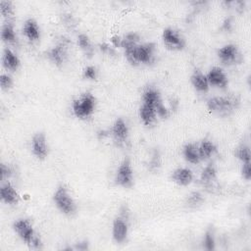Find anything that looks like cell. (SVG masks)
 <instances>
[{
    "label": "cell",
    "instance_id": "4",
    "mask_svg": "<svg viewBox=\"0 0 251 251\" xmlns=\"http://www.w3.org/2000/svg\"><path fill=\"white\" fill-rule=\"evenodd\" d=\"M52 199L57 209L64 215L73 216L74 214H75L77 209L76 203L65 184H60L56 188L53 193Z\"/></svg>",
    "mask_w": 251,
    "mask_h": 251
},
{
    "label": "cell",
    "instance_id": "12",
    "mask_svg": "<svg viewBox=\"0 0 251 251\" xmlns=\"http://www.w3.org/2000/svg\"><path fill=\"white\" fill-rule=\"evenodd\" d=\"M31 151L33 155L39 159L43 160L48 155V145L46 136L43 132H36L31 138Z\"/></svg>",
    "mask_w": 251,
    "mask_h": 251
},
{
    "label": "cell",
    "instance_id": "3",
    "mask_svg": "<svg viewBox=\"0 0 251 251\" xmlns=\"http://www.w3.org/2000/svg\"><path fill=\"white\" fill-rule=\"evenodd\" d=\"M239 105V99L234 95L214 96L207 100V108L218 116L230 115Z\"/></svg>",
    "mask_w": 251,
    "mask_h": 251
},
{
    "label": "cell",
    "instance_id": "31",
    "mask_svg": "<svg viewBox=\"0 0 251 251\" xmlns=\"http://www.w3.org/2000/svg\"><path fill=\"white\" fill-rule=\"evenodd\" d=\"M14 174V169L5 163H1L0 165V175H1V180H8L9 177H11Z\"/></svg>",
    "mask_w": 251,
    "mask_h": 251
},
{
    "label": "cell",
    "instance_id": "19",
    "mask_svg": "<svg viewBox=\"0 0 251 251\" xmlns=\"http://www.w3.org/2000/svg\"><path fill=\"white\" fill-rule=\"evenodd\" d=\"M24 35L30 41H37L40 37V28L34 19H27L23 25Z\"/></svg>",
    "mask_w": 251,
    "mask_h": 251
},
{
    "label": "cell",
    "instance_id": "22",
    "mask_svg": "<svg viewBox=\"0 0 251 251\" xmlns=\"http://www.w3.org/2000/svg\"><path fill=\"white\" fill-rule=\"evenodd\" d=\"M197 146H198V152H199L201 161L210 159L218 150L216 144L212 140L207 138L202 139L200 143L197 144Z\"/></svg>",
    "mask_w": 251,
    "mask_h": 251
},
{
    "label": "cell",
    "instance_id": "23",
    "mask_svg": "<svg viewBox=\"0 0 251 251\" xmlns=\"http://www.w3.org/2000/svg\"><path fill=\"white\" fill-rule=\"evenodd\" d=\"M182 155L188 163L198 164L201 162V158L198 152V146L195 143H186L182 147Z\"/></svg>",
    "mask_w": 251,
    "mask_h": 251
},
{
    "label": "cell",
    "instance_id": "9",
    "mask_svg": "<svg viewBox=\"0 0 251 251\" xmlns=\"http://www.w3.org/2000/svg\"><path fill=\"white\" fill-rule=\"evenodd\" d=\"M162 39L167 48L171 50H182L185 47L184 37L173 27H166L163 30Z\"/></svg>",
    "mask_w": 251,
    "mask_h": 251
},
{
    "label": "cell",
    "instance_id": "29",
    "mask_svg": "<svg viewBox=\"0 0 251 251\" xmlns=\"http://www.w3.org/2000/svg\"><path fill=\"white\" fill-rule=\"evenodd\" d=\"M161 167V155L159 150L155 149L151 155L150 161L148 163V170L151 172H156Z\"/></svg>",
    "mask_w": 251,
    "mask_h": 251
},
{
    "label": "cell",
    "instance_id": "20",
    "mask_svg": "<svg viewBox=\"0 0 251 251\" xmlns=\"http://www.w3.org/2000/svg\"><path fill=\"white\" fill-rule=\"evenodd\" d=\"M2 62H3V66L6 70L9 71H17L20 67V59L17 56V54L11 50L10 48H5L3 51V57H2Z\"/></svg>",
    "mask_w": 251,
    "mask_h": 251
},
{
    "label": "cell",
    "instance_id": "35",
    "mask_svg": "<svg viewBox=\"0 0 251 251\" xmlns=\"http://www.w3.org/2000/svg\"><path fill=\"white\" fill-rule=\"evenodd\" d=\"M99 48L100 50L103 52V53H106V54H109V55H115L116 52H115V49L109 45L108 43H102V44H99Z\"/></svg>",
    "mask_w": 251,
    "mask_h": 251
},
{
    "label": "cell",
    "instance_id": "25",
    "mask_svg": "<svg viewBox=\"0 0 251 251\" xmlns=\"http://www.w3.org/2000/svg\"><path fill=\"white\" fill-rule=\"evenodd\" d=\"M204 201H205V199H204V196L202 195L201 192H199V191H192V192H190L186 196V198H185V205L188 208L195 209V208L200 207L204 203Z\"/></svg>",
    "mask_w": 251,
    "mask_h": 251
},
{
    "label": "cell",
    "instance_id": "32",
    "mask_svg": "<svg viewBox=\"0 0 251 251\" xmlns=\"http://www.w3.org/2000/svg\"><path fill=\"white\" fill-rule=\"evenodd\" d=\"M0 84L3 90H9L13 85V79L10 75L2 73L0 75Z\"/></svg>",
    "mask_w": 251,
    "mask_h": 251
},
{
    "label": "cell",
    "instance_id": "27",
    "mask_svg": "<svg viewBox=\"0 0 251 251\" xmlns=\"http://www.w3.org/2000/svg\"><path fill=\"white\" fill-rule=\"evenodd\" d=\"M77 44L80 47V49L89 57L92 56L93 54V47L91 44V41L88 37L87 34L85 33H80L77 36Z\"/></svg>",
    "mask_w": 251,
    "mask_h": 251
},
{
    "label": "cell",
    "instance_id": "5",
    "mask_svg": "<svg viewBox=\"0 0 251 251\" xmlns=\"http://www.w3.org/2000/svg\"><path fill=\"white\" fill-rule=\"evenodd\" d=\"M96 106V99L94 95L89 92H83L78 97L74 99L72 109L75 116L80 120L88 119L94 113Z\"/></svg>",
    "mask_w": 251,
    "mask_h": 251
},
{
    "label": "cell",
    "instance_id": "18",
    "mask_svg": "<svg viewBox=\"0 0 251 251\" xmlns=\"http://www.w3.org/2000/svg\"><path fill=\"white\" fill-rule=\"evenodd\" d=\"M217 180V168L214 163H209L201 172L200 181L203 186L213 187Z\"/></svg>",
    "mask_w": 251,
    "mask_h": 251
},
{
    "label": "cell",
    "instance_id": "10",
    "mask_svg": "<svg viewBox=\"0 0 251 251\" xmlns=\"http://www.w3.org/2000/svg\"><path fill=\"white\" fill-rule=\"evenodd\" d=\"M219 60L225 65H234L241 61V54L235 44L229 43L222 46L217 51Z\"/></svg>",
    "mask_w": 251,
    "mask_h": 251
},
{
    "label": "cell",
    "instance_id": "21",
    "mask_svg": "<svg viewBox=\"0 0 251 251\" xmlns=\"http://www.w3.org/2000/svg\"><path fill=\"white\" fill-rule=\"evenodd\" d=\"M138 113H139V118H140L141 122L145 126L153 125L156 122L157 117H158L156 110L152 106H149L144 103H142L141 106L139 107Z\"/></svg>",
    "mask_w": 251,
    "mask_h": 251
},
{
    "label": "cell",
    "instance_id": "8",
    "mask_svg": "<svg viewBox=\"0 0 251 251\" xmlns=\"http://www.w3.org/2000/svg\"><path fill=\"white\" fill-rule=\"evenodd\" d=\"M70 39L66 36H61L56 45L49 49L47 52L48 59L57 67L63 66L68 58V49L70 45Z\"/></svg>",
    "mask_w": 251,
    "mask_h": 251
},
{
    "label": "cell",
    "instance_id": "15",
    "mask_svg": "<svg viewBox=\"0 0 251 251\" xmlns=\"http://www.w3.org/2000/svg\"><path fill=\"white\" fill-rule=\"evenodd\" d=\"M209 84L219 88H226L228 84V79L225 72L220 67H213L206 75Z\"/></svg>",
    "mask_w": 251,
    "mask_h": 251
},
{
    "label": "cell",
    "instance_id": "17",
    "mask_svg": "<svg viewBox=\"0 0 251 251\" xmlns=\"http://www.w3.org/2000/svg\"><path fill=\"white\" fill-rule=\"evenodd\" d=\"M190 82L196 91L206 93L209 90L210 84L205 74L199 70H195L190 75Z\"/></svg>",
    "mask_w": 251,
    "mask_h": 251
},
{
    "label": "cell",
    "instance_id": "24",
    "mask_svg": "<svg viewBox=\"0 0 251 251\" xmlns=\"http://www.w3.org/2000/svg\"><path fill=\"white\" fill-rule=\"evenodd\" d=\"M1 38L4 42H6L7 44H12L15 45L18 42V37L15 31V27L14 25L11 22H6L3 25H2V29H1Z\"/></svg>",
    "mask_w": 251,
    "mask_h": 251
},
{
    "label": "cell",
    "instance_id": "26",
    "mask_svg": "<svg viewBox=\"0 0 251 251\" xmlns=\"http://www.w3.org/2000/svg\"><path fill=\"white\" fill-rule=\"evenodd\" d=\"M234 156L242 163H250L251 162V154L250 148L245 143H240L234 150Z\"/></svg>",
    "mask_w": 251,
    "mask_h": 251
},
{
    "label": "cell",
    "instance_id": "33",
    "mask_svg": "<svg viewBox=\"0 0 251 251\" xmlns=\"http://www.w3.org/2000/svg\"><path fill=\"white\" fill-rule=\"evenodd\" d=\"M82 75L84 78L94 80L97 78L98 72L94 66H87L86 68H84V70L82 72Z\"/></svg>",
    "mask_w": 251,
    "mask_h": 251
},
{
    "label": "cell",
    "instance_id": "30",
    "mask_svg": "<svg viewBox=\"0 0 251 251\" xmlns=\"http://www.w3.org/2000/svg\"><path fill=\"white\" fill-rule=\"evenodd\" d=\"M13 3L8 0H1L0 1V10L1 15L4 18H10L13 15Z\"/></svg>",
    "mask_w": 251,
    "mask_h": 251
},
{
    "label": "cell",
    "instance_id": "6",
    "mask_svg": "<svg viewBox=\"0 0 251 251\" xmlns=\"http://www.w3.org/2000/svg\"><path fill=\"white\" fill-rule=\"evenodd\" d=\"M142 103L152 106L158 115L159 118H168L170 115V111L163 104L161 94L159 90L155 87L149 86L142 93Z\"/></svg>",
    "mask_w": 251,
    "mask_h": 251
},
{
    "label": "cell",
    "instance_id": "37",
    "mask_svg": "<svg viewBox=\"0 0 251 251\" xmlns=\"http://www.w3.org/2000/svg\"><path fill=\"white\" fill-rule=\"evenodd\" d=\"M111 41H112V43H113V45H114L115 47L121 46V41H122V37H120V36H118V35H115V36H113V37H112Z\"/></svg>",
    "mask_w": 251,
    "mask_h": 251
},
{
    "label": "cell",
    "instance_id": "7",
    "mask_svg": "<svg viewBox=\"0 0 251 251\" xmlns=\"http://www.w3.org/2000/svg\"><path fill=\"white\" fill-rule=\"evenodd\" d=\"M115 182L117 185L124 188H128L133 185V169L128 158H125L120 163L116 171Z\"/></svg>",
    "mask_w": 251,
    "mask_h": 251
},
{
    "label": "cell",
    "instance_id": "16",
    "mask_svg": "<svg viewBox=\"0 0 251 251\" xmlns=\"http://www.w3.org/2000/svg\"><path fill=\"white\" fill-rule=\"evenodd\" d=\"M171 178L176 184L186 186L192 182L193 173L188 168H177L172 173Z\"/></svg>",
    "mask_w": 251,
    "mask_h": 251
},
{
    "label": "cell",
    "instance_id": "1",
    "mask_svg": "<svg viewBox=\"0 0 251 251\" xmlns=\"http://www.w3.org/2000/svg\"><path fill=\"white\" fill-rule=\"evenodd\" d=\"M122 48L125 51V56L126 60L131 65H150L155 61L156 46L155 43L153 42H146L141 44H128L123 46Z\"/></svg>",
    "mask_w": 251,
    "mask_h": 251
},
{
    "label": "cell",
    "instance_id": "28",
    "mask_svg": "<svg viewBox=\"0 0 251 251\" xmlns=\"http://www.w3.org/2000/svg\"><path fill=\"white\" fill-rule=\"evenodd\" d=\"M203 248L212 251L216 248V239H215V232L212 227H209L206 229L204 238H203Z\"/></svg>",
    "mask_w": 251,
    "mask_h": 251
},
{
    "label": "cell",
    "instance_id": "36",
    "mask_svg": "<svg viewBox=\"0 0 251 251\" xmlns=\"http://www.w3.org/2000/svg\"><path fill=\"white\" fill-rule=\"evenodd\" d=\"M74 249H76V250H86V249H88V243H87V241L77 242L75 244V246L74 247Z\"/></svg>",
    "mask_w": 251,
    "mask_h": 251
},
{
    "label": "cell",
    "instance_id": "13",
    "mask_svg": "<svg viewBox=\"0 0 251 251\" xmlns=\"http://www.w3.org/2000/svg\"><path fill=\"white\" fill-rule=\"evenodd\" d=\"M128 234L127 220L119 216L113 221L112 236L117 243H123L126 240Z\"/></svg>",
    "mask_w": 251,
    "mask_h": 251
},
{
    "label": "cell",
    "instance_id": "2",
    "mask_svg": "<svg viewBox=\"0 0 251 251\" xmlns=\"http://www.w3.org/2000/svg\"><path fill=\"white\" fill-rule=\"evenodd\" d=\"M13 229L18 236L30 248L41 249L42 241L35 231L32 223L25 218L18 219L13 224Z\"/></svg>",
    "mask_w": 251,
    "mask_h": 251
},
{
    "label": "cell",
    "instance_id": "34",
    "mask_svg": "<svg viewBox=\"0 0 251 251\" xmlns=\"http://www.w3.org/2000/svg\"><path fill=\"white\" fill-rule=\"evenodd\" d=\"M241 176L244 179L250 180L251 178V168L250 163H244L241 166Z\"/></svg>",
    "mask_w": 251,
    "mask_h": 251
},
{
    "label": "cell",
    "instance_id": "11",
    "mask_svg": "<svg viewBox=\"0 0 251 251\" xmlns=\"http://www.w3.org/2000/svg\"><path fill=\"white\" fill-rule=\"evenodd\" d=\"M110 132L118 145L125 144L128 137V126L126 122L123 118L116 119L112 125Z\"/></svg>",
    "mask_w": 251,
    "mask_h": 251
},
{
    "label": "cell",
    "instance_id": "14",
    "mask_svg": "<svg viewBox=\"0 0 251 251\" xmlns=\"http://www.w3.org/2000/svg\"><path fill=\"white\" fill-rule=\"evenodd\" d=\"M0 197L4 203L9 205H17L20 201V195L17 189L9 180L2 181L0 187Z\"/></svg>",
    "mask_w": 251,
    "mask_h": 251
}]
</instances>
